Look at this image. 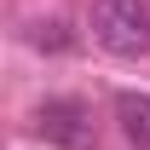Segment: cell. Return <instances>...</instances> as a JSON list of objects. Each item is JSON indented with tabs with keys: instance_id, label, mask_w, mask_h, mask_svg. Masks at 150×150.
Segmentation results:
<instances>
[{
	"instance_id": "6da1fadb",
	"label": "cell",
	"mask_w": 150,
	"mask_h": 150,
	"mask_svg": "<svg viewBox=\"0 0 150 150\" xmlns=\"http://www.w3.org/2000/svg\"><path fill=\"white\" fill-rule=\"evenodd\" d=\"M87 29L110 58H144L150 52V0H93Z\"/></svg>"
},
{
	"instance_id": "7a4b0ae2",
	"label": "cell",
	"mask_w": 150,
	"mask_h": 150,
	"mask_svg": "<svg viewBox=\"0 0 150 150\" xmlns=\"http://www.w3.org/2000/svg\"><path fill=\"white\" fill-rule=\"evenodd\" d=\"M35 133L58 150H93V110L81 98H46L35 110Z\"/></svg>"
},
{
	"instance_id": "3957f363",
	"label": "cell",
	"mask_w": 150,
	"mask_h": 150,
	"mask_svg": "<svg viewBox=\"0 0 150 150\" xmlns=\"http://www.w3.org/2000/svg\"><path fill=\"white\" fill-rule=\"evenodd\" d=\"M115 127L133 150H150V93H115Z\"/></svg>"
},
{
	"instance_id": "277c9868",
	"label": "cell",
	"mask_w": 150,
	"mask_h": 150,
	"mask_svg": "<svg viewBox=\"0 0 150 150\" xmlns=\"http://www.w3.org/2000/svg\"><path fill=\"white\" fill-rule=\"evenodd\" d=\"M29 40H35L40 52H69V46H75V35H69L58 18H52V23H35V29H29Z\"/></svg>"
}]
</instances>
